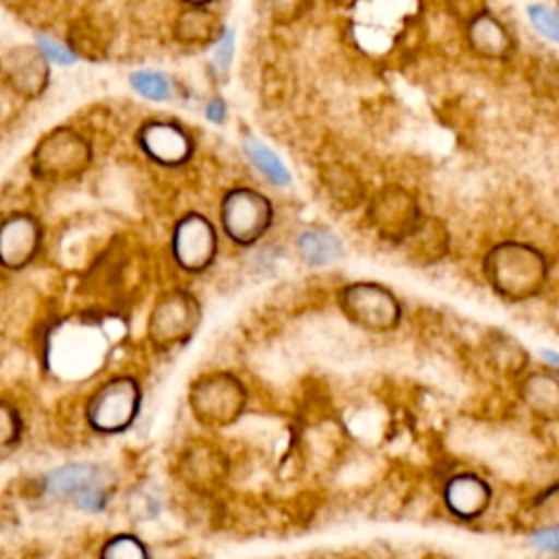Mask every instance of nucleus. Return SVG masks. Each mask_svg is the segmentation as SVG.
<instances>
[{"label": "nucleus", "instance_id": "obj_1", "mask_svg": "<svg viewBox=\"0 0 559 559\" xmlns=\"http://www.w3.org/2000/svg\"><path fill=\"white\" fill-rule=\"evenodd\" d=\"M546 255L520 240L493 245L483 260V273L493 293L509 301H526L539 295L548 282Z\"/></svg>", "mask_w": 559, "mask_h": 559}, {"label": "nucleus", "instance_id": "obj_2", "mask_svg": "<svg viewBox=\"0 0 559 559\" xmlns=\"http://www.w3.org/2000/svg\"><path fill=\"white\" fill-rule=\"evenodd\" d=\"M92 164L90 140L70 127L48 131L33 148L31 170L41 181H70L81 177Z\"/></svg>", "mask_w": 559, "mask_h": 559}, {"label": "nucleus", "instance_id": "obj_3", "mask_svg": "<svg viewBox=\"0 0 559 559\" xmlns=\"http://www.w3.org/2000/svg\"><path fill=\"white\" fill-rule=\"evenodd\" d=\"M201 323V304L186 288L162 293L148 314V341L166 352L188 343Z\"/></svg>", "mask_w": 559, "mask_h": 559}, {"label": "nucleus", "instance_id": "obj_4", "mask_svg": "<svg viewBox=\"0 0 559 559\" xmlns=\"http://www.w3.org/2000/svg\"><path fill=\"white\" fill-rule=\"evenodd\" d=\"M343 314L369 332L395 330L402 319V304L391 288L378 282H352L338 293Z\"/></svg>", "mask_w": 559, "mask_h": 559}, {"label": "nucleus", "instance_id": "obj_5", "mask_svg": "<svg viewBox=\"0 0 559 559\" xmlns=\"http://www.w3.org/2000/svg\"><path fill=\"white\" fill-rule=\"evenodd\" d=\"M273 203L253 188H231L221 201V225L225 236L240 245H255L273 225Z\"/></svg>", "mask_w": 559, "mask_h": 559}, {"label": "nucleus", "instance_id": "obj_6", "mask_svg": "<svg viewBox=\"0 0 559 559\" xmlns=\"http://www.w3.org/2000/svg\"><path fill=\"white\" fill-rule=\"evenodd\" d=\"M247 402L242 382L225 371L205 373L190 386V408L199 421L223 426L234 421Z\"/></svg>", "mask_w": 559, "mask_h": 559}, {"label": "nucleus", "instance_id": "obj_7", "mask_svg": "<svg viewBox=\"0 0 559 559\" xmlns=\"http://www.w3.org/2000/svg\"><path fill=\"white\" fill-rule=\"evenodd\" d=\"M421 207L417 199L397 183L382 186L367 205V218L371 227L391 242H402L421 221Z\"/></svg>", "mask_w": 559, "mask_h": 559}, {"label": "nucleus", "instance_id": "obj_8", "mask_svg": "<svg viewBox=\"0 0 559 559\" xmlns=\"http://www.w3.org/2000/svg\"><path fill=\"white\" fill-rule=\"evenodd\" d=\"M173 258L186 273L199 275L207 271L218 251L216 229L207 216L199 212L183 214L173 227Z\"/></svg>", "mask_w": 559, "mask_h": 559}, {"label": "nucleus", "instance_id": "obj_9", "mask_svg": "<svg viewBox=\"0 0 559 559\" xmlns=\"http://www.w3.org/2000/svg\"><path fill=\"white\" fill-rule=\"evenodd\" d=\"M140 386L129 376L103 384L90 402V421L103 432L124 430L140 411Z\"/></svg>", "mask_w": 559, "mask_h": 559}, {"label": "nucleus", "instance_id": "obj_10", "mask_svg": "<svg viewBox=\"0 0 559 559\" xmlns=\"http://www.w3.org/2000/svg\"><path fill=\"white\" fill-rule=\"evenodd\" d=\"M138 146L151 162L166 168L186 164L194 153V140L190 133L170 120H146L140 124Z\"/></svg>", "mask_w": 559, "mask_h": 559}, {"label": "nucleus", "instance_id": "obj_11", "mask_svg": "<svg viewBox=\"0 0 559 559\" xmlns=\"http://www.w3.org/2000/svg\"><path fill=\"white\" fill-rule=\"evenodd\" d=\"M41 247V225L33 214L17 212L0 223V264L20 271L33 262Z\"/></svg>", "mask_w": 559, "mask_h": 559}, {"label": "nucleus", "instance_id": "obj_12", "mask_svg": "<svg viewBox=\"0 0 559 559\" xmlns=\"http://www.w3.org/2000/svg\"><path fill=\"white\" fill-rule=\"evenodd\" d=\"M2 72L22 98H37L48 87L50 68L37 46H15L2 61Z\"/></svg>", "mask_w": 559, "mask_h": 559}, {"label": "nucleus", "instance_id": "obj_13", "mask_svg": "<svg viewBox=\"0 0 559 559\" xmlns=\"http://www.w3.org/2000/svg\"><path fill=\"white\" fill-rule=\"evenodd\" d=\"M223 33L221 17L207 7H186L173 24L175 39L186 48H212Z\"/></svg>", "mask_w": 559, "mask_h": 559}, {"label": "nucleus", "instance_id": "obj_14", "mask_svg": "<svg viewBox=\"0 0 559 559\" xmlns=\"http://www.w3.org/2000/svg\"><path fill=\"white\" fill-rule=\"evenodd\" d=\"M469 48L485 59H507L513 50V37L504 24L489 11L465 24Z\"/></svg>", "mask_w": 559, "mask_h": 559}, {"label": "nucleus", "instance_id": "obj_15", "mask_svg": "<svg viewBox=\"0 0 559 559\" xmlns=\"http://www.w3.org/2000/svg\"><path fill=\"white\" fill-rule=\"evenodd\" d=\"M443 493L448 509L465 520L480 515L491 500V487L474 474H459L450 478Z\"/></svg>", "mask_w": 559, "mask_h": 559}, {"label": "nucleus", "instance_id": "obj_16", "mask_svg": "<svg viewBox=\"0 0 559 559\" xmlns=\"http://www.w3.org/2000/svg\"><path fill=\"white\" fill-rule=\"evenodd\" d=\"M415 264H432L448 253V231L441 221L421 216L417 227L400 242Z\"/></svg>", "mask_w": 559, "mask_h": 559}, {"label": "nucleus", "instance_id": "obj_17", "mask_svg": "<svg viewBox=\"0 0 559 559\" xmlns=\"http://www.w3.org/2000/svg\"><path fill=\"white\" fill-rule=\"evenodd\" d=\"M297 251L310 266H323L341 258L343 247L334 231L325 227H308L297 238Z\"/></svg>", "mask_w": 559, "mask_h": 559}, {"label": "nucleus", "instance_id": "obj_18", "mask_svg": "<svg viewBox=\"0 0 559 559\" xmlns=\"http://www.w3.org/2000/svg\"><path fill=\"white\" fill-rule=\"evenodd\" d=\"M92 487H100L98 485V472L94 465H66L57 472H52L46 480V489L52 496H70V498H79L81 493H85Z\"/></svg>", "mask_w": 559, "mask_h": 559}, {"label": "nucleus", "instance_id": "obj_19", "mask_svg": "<svg viewBox=\"0 0 559 559\" xmlns=\"http://www.w3.org/2000/svg\"><path fill=\"white\" fill-rule=\"evenodd\" d=\"M524 397L528 406H533L537 413L552 417L557 413L559 404V389L557 378L552 371H539L526 378L524 382Z\"/></svg>", "mask_w": 559, "mask_h": 559}, {"label": "nucleus", "instance_id": "obj_20", "mask_svg": "<svg viewBox=\"0 0 559 559\" xmlns=\"http://www.w3.org/2000/svg\"><path fill=\"white\" fill-rule=\"evenodd\" d=\"M245 153L247 157L253 162V166L275 186H288L290 183V175L286 170V166L282 164V159L260 140H247L245 142Z\"/></svg>", "mask_w": 559, "mask_h": 559}, {"label": "nucleus", "instance_id": "obj_21", "mask_svg": "<svg viewBox=\"0 0 559 559\" xmlns=\"http://www.w3.org/2000/svg\"><path fill=\"white\" fill-rule=\"evenodd\" d=\"M323 181L330 197L336 199V203H343V207H356L362 201V186L352 170L334 166Z\"/></svg>", "mask_w": 559, "mask_h": 559}, {"label": "nucleus", "instance_id": "obj_22", "mask_svg": "<svg viewBox=\"0 0 559 559\" xmlns=\"http://www.w3.org/2000/svg\"><path fill=\"white\" fill-rule=\"evenodd\" d=\"M131 87L151 100H166L170 96V83L162 72H153V70H138L129 76Z\"/></svg>", "mask_w": 559, "mask_h": 559}, {"label": "nucleus", "instance_id": "obj_23", "mask_svg": "<svg viewBox=\"0 0 559 559\" xmlns=\"http://www.w3.org/2000/svg\"><path fill=\"white\" fill-rule=\"evenodd\" d=\"M103 559H148V552L138 537L118 535L103 548Z\"/></svg>", "mask_w": 559, "mask_h": 559}, {"label": "nucleus", "instance_id": "obj_24", "mask_svg": "<svg viewBox=\"0 0 559 559\" xmlns=\"http://www.w3.org/2000/svg\"><path fill=\"white\" fill-rule=\"evenodd\" d=\"M528 20L535 26V31L539 35H544L546 39L555 41L559 35V24H557V13L550 7L544 4H531L528 7Z\"/></svg>", "mask_w": 559, "mask_h": 559}, {"label": "nucleus", "instance_id": "obj_25", "mask_svg": "<svg viewBox=\"0 0 559 559\" xmlns=\"http://www.w3.org/2000/svg\"><path fill=\"white\" fill-rule=\"evenodd\" d=\"M269 13L277 20V22H290L295 17H299L306 7L308 0H264Z\"/></svg>", "mask_w": 559, "mask_h": 559}, {"label": "nucleus", "instance_id": "obj_26", "mask_svg": "<svg viewBox=\"0 0 559 559\" xmlns=\"http://www.w3.org/2000/svg\"><path fill=\"white\" fill-rule=\"evenodd\" d=\"M37 48L39 52L46 57V61H57V63H72L74 59V50L57 39L50 37H39L37 39Z\"/></svg>", "mask_w": 559, "mask_h": 559}, {"label": "nucleus", "instance_id": "obj_27", "mask_svg": "<svg viewBox=\"0 0 559 559\" xmlns=\"http://www.w3.org/2000/svg\"><path fill=\"white\" fill-rule=\"evenodd\" d=\"M448 9L459 22L469 24L474 17L487 11V4L485 0H448Z\"/></svg>", "mask_w": 559, "mask_h": 559}, {"label": "nucleus", "instance_id": "obj_28", "mask_svg": "<svg viewBox=\"0 0 559 559\" xmlns=\"http://www.w3.org/2000/svg\"><path fill=\"white\" fill-rule=\"evenodd\" d=\"M212 48H214V66L221 72H227L231 55H234V35H231V31H225Z\"/></svg>", "mask_w": 559, "mask_h": 559}, {"label": "nucleus", "instance_id": "obj_29", "mask_svg": "<svg viewBox=\"0 0 559 559\" xmlns=\"http://www.w3.org/2000/svg\"><path fill=\"white\" fill-rule=\"evenodd\" d=\"M205 118L210 120V122H216V124H221L225 118H227V105H225V100L223 98H212L207 105H205Z\"/></svg>", "mask_w": 559, "mask_h": 559}, {"label": "nucleus", "instance_id": "obj_30", "mask_svg": "<svg viewBox=\"0 0 559 559\" xmlns=\"http://www.w3.org/2000/svg\"><path fill=\"white\" fill-rule=\"evenodd\" d=\"M533 539L537 546L555 550L557 548V528H542Z\"/></svg>", "mask_w": 559, "mask_h": 559}, {"label": "nucleus", "instance_id": "obj_31", "mask_svg": "<svg viewBox=\"0 0 559 559\" xmlns=\"http://www.w3.org/2000/svg\"><path fill=\"white\" fill-rule=\"evenodd\" d=\"M186 7H207V4H212L214 0H181Z\"/></svg>", "mask_w": 559, "mask_h": 559}]
</instances>
